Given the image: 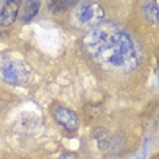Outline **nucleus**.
Wrapping results in <instances>:
<instances>
[{
    "label": "nucleus",
    "instance_id": "20e7f679",
    "mask_svg": "<svg viewBox=\"0 0 159 159\" xmlns=\"http://www.w3.org/2000/svg\"><path fill=\"white\" fill-rule=\"evenodd\" d=\"M56 122L68 132H76L80 125L78 114L66 106H56L52 111Z\"/></svg>",
    "mask_w": 159,
    "mask_h": 159
},
{
    "label": "nucleus",
    "instance_id": "f257e3e1",
    "mask_svg": "<svg viewBox=\"0 0 159 159\" xmlns=\"http://www.w3.org/2000/svg\"><path fill=\"white\" fill-rule=\"evenodd\" d=\"M82 49L89 59L103 70L128 74L140 64V53L132 35L116 20L103 19L84 31Z\"/></svg>",
    "mask_w": 159,
    "mask_h": 159
},
{
    "label": "nucleus",
    "instance_id": "6e6552de",
    "mask_svg": "<svg viewBox=\"0 0 159 159\" xmlns=\"http://www.w3.org/2000/svg\"><path fill=\"white\" fill-rule=\"evenodd\" d=\"M78 2H67V0H60V2H48L46 6H48L49 12L52 14H61L66 12L68 10H72L75 6H76Z\"/></svg>",
    "mask_w": 159,
    "mask_h": 159
},
{
    "label": "nucleus",
    "instance_id": "0eeeda50",
    "mask_svg": "<svg viewBox=\"0 0 159 159\" xmlns=\"http://www.w3.org/2000/svg\"><path fill=\"white\" fill-rule=\"evenodd\" d=\"M142 12L150 23H158V2H144L142 4Z\"/></svg>",
    "mask_w": 159,
    "mask_h": 159
},
{
    "label": "nucleus",
    "instance_id": "423d86ee",
    "mask_svg": "<svg viewBox=\"0 0 159 159\" xmlns=\"http://www.w3.org/2000/svg\"><path fill=\"white\" fill-rule=\"evenodd\" d=\"M42 3L41 2H26L22 8V15H20V20L23 23H29L34 19V16L38 14L39 8H41Z\"/></svg>",
    "mask_w": 159,
    "mask_h": 159
},
{
    "label": "nucleus",
    "instance_id": "7ed1b4c3",
    "mask_svg": "<svg viewBox=\"0 0 159 159\" xmlns=\"http://www.w3.org/2000/svg\"><path fill=\"white\" fill-rule=\"evenodd\" d=\"M0 78L11 86H23L30 79V71L20 60L10 55L0 56Z\"/></svg>",
    "mask_w": 159,
    "mask_h": 159
},
{
    "label": "nucleus",
    "instance_id": "f03ea898",
    "mask_svg": "<svg viewBox=\"0 0 159 159\" xmlns=\"http://www.w3.org/2000/svg\"><path fill=\"white\" fill-rule=\"evenodd\" d=\"M105 19V10L98 2H78L72 8L71 20L74 26L86 30L97 26Z\"/></svg>",
    "mask_w": 159,
    "mask_h": 159
},
{
    "label": "nucleus",
    "instance_id": "39448f33",
    "mask_svg": "<svg viewBox=\"0 0 159 159\" xmlns=\"http://www.w3.org/2000/svg\"><path fill=\"white\" fill-rule=\"evenodd\" d=\"M0 6V29L10 27L16 20L22 3L18 0H7L2 2Z\"/></svg>",
    "mask_w": 159,
    "mask_h": 159
},
{
    "label": "nucleus",
    "instance_id": "9d476101",
    "mask_svg": "<svg viewBox=\"0 0 159 159\" xmlns=\"http://www.w3.org/2000/svg\"><path fill=\"white\" fill-rule=\"evenodd\" d=\"M0 4H2V3H0Z\"/></svg>",
    "mask_w": 159,
    "mask_h": 159
},
{
    "label": "nucleus",
    "instance_id": "1a4fd4ad",
    "mask_svg": "<svg viewBox=\"0 0 159 159\" xmlns=\"http://www.w3.org/2000/svg\"><path fill=\"white\" fill-rule=\"evenodd\" d=\"M59 159H76V155L74 152H64V154L60 155Z\"/></svg>",
    "mask_w": 159,
    "mask_h": 159
}]
</instances>
